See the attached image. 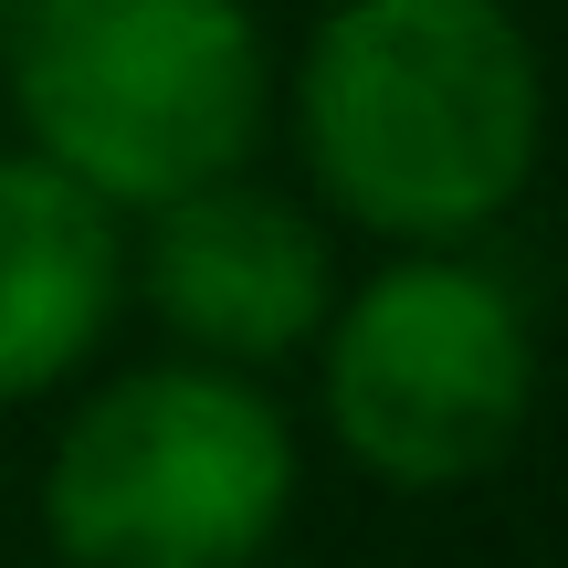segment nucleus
I'll return each instance as SVG.
<instances>
[{
	"label": "nucleus",
	"instance_id": "obj_4",
	"mask_svg": "<svg viewBox=\"0 0 568 568\" xmlns=\"http://www.w3.org/2000/svg\"><path fill=\"white\" fill-rule=\"evenodd\" d=\"M337 453L389 495L485 485L537 422V316L485 253H389L337 284L316 337Z\"/></svg>",
	"mask_w": 568,
	"mask_h": 568
},
{
	"label": "nucleus",
	"instance_id": "obj_7",
	"mask_svg": "<svg viewBox=\"0 0 568 568\" xmlns=\"http://www.w3.org/2000/svg\"><path fill=\"white\" fill-rule=\"evenodd\" d=\"M32 11H42V0H0V53H11V32H21Z\"/></svg>",
	"mask_w": 568,
	"mask_h": 568
},
{
	"label": "nucleus",
	"instance_id": "obj_3",
	"mask_svg": "<svg viewBox=\"0 0 568 568\" xmlns=\"http://www.w3.org/2000/svg\"><path fill=\"white\" fill-rule=\"evenodd\" d=\"M295 422L264 379L148 358L95 379L42 453L63 568H253L295 516Z\"/></svg>",
	"mask_w": 568,
	"mask_h": 568
},
{
	"label": "nucleus",
	"instance_id": "obj_2",
	"mask_svg": "<svg viewBox=\"0 0 568 568\" xmlns=\"http://www.w3.org/2000/svg\"><path fill=\"white\" fill-rule=\"evenodd\" d=\"M21 159L74 180L116 222H159L190 190L253 180L274 138V42L253 0H42L0 53Z\"/></svg>",
	"mask_w": 568,
	"mask_h": 568
},
{
	"label": "nucleus",
	"instance_id": "obj_1",
	"mask_svg": "<svg viewBox=\"0 0 568 568\" xmlns=\"http://www.w3.org/2000/svg\"><path fill=\"white\" fill-rule=\"evenodd\" d=\"M274 105L305 190L400 253H474L548 159V63L516 0H326Z\"/></svg>",
	"mask_w": 568,
	"mask_h": 568
},
{
	"label": "nucleus",
	"instance_id": "obj_5",
	"mask_svg": "<svg viewBox=\"0 0 568 568\" xmlns=\"http://www.w3.org/2000/svg\"><path fill=\"white\" fill-rule=\"evenodd\" d=\"M138 295L180 337V358L253 379V368L326 337L337 264H326V232L305 201H284L264 180H222V190H190V201H169L148 222Z\"/></svg>",
	"mask_w": 568,
	"mask_h": 568
},
{
	"label": "nucleus",
	"instance_id": "obj_6",
	"mask_svg": "<svg viewBox=\"0 0 568 568\" xmlns=\"http://www.w3.org/2000/svg\"><path fill=\"white\" fill-rule=\"evenodd\" d=\"M116 305H126V232L74 180L0 148V410L84 379Z\"/></svg>",
	"mask_w": 568,
	"mask_h": 568
}]
</instances>
